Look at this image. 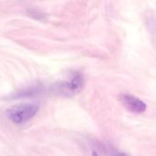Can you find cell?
Wrapping results in <instances>:
<instances>
[{"instance_id": "5b68a950", "label": "cell", "mask_w": 156, "mask_h": 156, "mask_svg": "<svg viewBox=\"0 0 156 156\" xmlns=\"http://www.w3.org/2000/svg\"><path fill=\"white\" fill-rule=\"evenodd\" d=\"M92 156H99V155H98V154H97V153L93 152V153H92Z\"/></svg>"}, {"instance_id": "6da1fadb", "label": "cell", "mask_w": 156, "mask_h": 156, "mask_svg": "<svg viewBox=\"0 0 156 156\" xmlns=\"http://www.w3.org/2000/svg\"><path fill=\"white\" fill-rule=\"evenodd\" d=\"M39 108L32 103H20L9 107L5 111L8 120L16 124H22L30 121L38 112Z\"/></svg>"}, {"instance_id": "7a4b0ae2", "label": "cell", "mask_w": 156, "mask_h": 156, "mask_svg": "<svg viewBox=\"0 0 156 156\" xmlns=\"http://www.w3.org/2000/svg\"><path fill=\"white\" fill-rule=\"evenodd\" d=\"M84 87V78L82 75L76 71L72 74L69 81L62 83L58 89L65 95H74L79 93Z\"/></svg>"}, {"instance_id": "277c9868", "label": "cell", "mask_w": 156, "mask_h": 156, "mask_svg": "<svg viewBox=\"0 0 156 156\" xmlns=\"http://www.w3.org/2000/svg\"><path fill=\"white\" fill-rule=\"evenodd\" d=\"M114 156H129L128 154H124V153H117V154H115V155Z\"/></svg>"}, {"instance_id": "3957f363", "label": "cell", "mask_w": 156, "mask_h": 156, "mask_svg": "<svg viewBox=\"0 0 156 156\" xmlns=\"http://www.w3.org/2000/svg\"><path fill=\"white\" fill-rule=\"evenodd\" d=\"M121 101L123 106L133 113H143L146 110V104L140 99L130 95V94H122L121 96Z\"/></svg>"}]
</instances>
